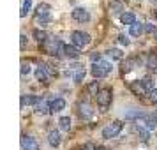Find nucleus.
<instances>
[{"label":"nucleus","instance_id":"1","mask_svg":"<svg viewBox=\"0 0 157 150\" xmlns=\"http://www.w3.org/2000/svg\"><path fill=\"white\" fill-rule=\"evenodd\" d=\"M109 71H111V64L106 62V60H99V62H95V64L92 65V69H90V72H92L94 78H104V76L109 74Z\"/></svg>","mask_w":157,"mask_h":150},{"label":"nucleus","instance_id":"2","mask_svg":"<svg viewBox=\"0 0 157 150\" xmlns=\"http://www.w3.org/2000/svg\"><path fill=\"white\" fill-rule=\"evenodd\" d=\"M71 39H72V44L76 46V48H85L90 44V36L86 34V32H81V30H74L71 34Z\"/></svg>","mask_w":157,"mask_h":150},{"label":"nucleus","instance_id":"3","mask_svg":"<svg viewBox=\"0 0 157 150\" xmlns=\"http://www.w3.org/2000/svg\"><path fill=\"white\" fill-rule=\"evenodd\" d=\"M122 127H124V124H122L120 120H115L111 122V124H108L106 127L102 129V138H106V140H111V138H115V136L120 134Z\"/></svg>","mask_w":157,"mask_h":150},{"label":"nucleus","instance_id":"4","mask_svg":"<svg viewBox=\"0 0 157 150\" xmlns=\"http://www.w3.org/2000/svg\"><path fill=\"white\" fill-rule=\"evenodd\" d=\"M41 46H43V50L46 51V53H50V55H57L58 51H62V48H64V44L60 43L58 39H46Z\"/></svg>","mask_w":157,"mask_h":150},{"label":"nucleus","instance_id":"5","mask_svg":"<svg viewBox=\"0 0 157 150\" xmlns=\"http://www.w3.org/2000/svg\"><path fill=\"white\" fill-rule=\"evenodd\" d=\"M95 99H97V104H99L101 108H108L111 104L113 94H111L109 88H101L99 92H97V95H95Z\"/></svg>","mask_w":157,"mask_h":150},{"label":"nucleus","instance_id":"6","mask_svg":"<svg viewBox=\"0 0 157 150\" xmlns=\"http://www.w3.org/2000/svg\"><path fill=\"white\" fill-rule=\"evenodd\" d=\"M50 6L48 4H39L36 9V20L41 23H46L48 20H50Z\"/></svg>","mask_w":157,"mask_h":150},{"label":"nucleus","instance_id":"7","mask_svg":"<svg viewBox=\"0 0 157 150\" xmlns=\"http://www.w3.org/2000/svg\"><path fill=\"white\" fill-rule=\"evenodd\" d=\"M21 147H23V150H39V143L36 141V138L23 134L21 136Z\"/></svg>","mask_w":157,"mask_h":150},{"label":"nucleus","instance_id":"8","mask_svg":"<svg viewBox=\"0 0 157 150\" xmlns=\"http://www.w3.org/2000/svg\"><path fill=\"white\" fill-rule=\"evenodd\" d=\"M131 90H132L134 95H138V97H145L147 94H150L148 90H147V87L143 85V81H132V83H131Z\"/></svg>","mask_w":157,"mask_h":150},{"label":"nucleus","instance_id":"9","mask_svg":"<svg viewBox=\"0 0 157 150\" xmlns=\"http://www.w3.org/2000/svg\"><path fill=\"white\" fill-rule=\"evenodd\" d=\"M72 18L76 20V21L83 23V21H88L90 20V14H88V11L83 7H76L74 11H72Z\"/></svg>","mask_w":157,"mask_h":150},{"label":"nucleus","instance_id":"10","mask_svg":"<svg viewBox=\"0 0 157 150\" xmlns=\"http://www.w3.org/2000/svg\"><path fill=\"white\" fill-rule=\"evenodd\" d=\"M79 117L83 118V120H88V118H92V115H94V110L92 106L88 104V102H79Z\"/></svg>","mask_w":157,"mask_h":150},{"label":"nucleus","instance_id":"11","mask_svg":"<svg viewBox=\"0 0 157 150\" xmlns=\"http://www.w3.org/2000/svg\"><path fill=\"white\" fill-rule=\"evenodd\" d=\"M62 53H64L65 57H69V58H78L79 57V48H76L74 44H64Z\"/></svg>","mask_w":157,"mask_h":150},{"label":"nucleus","instance_id":"12","mask_svg":"<svg viewBox=\"0 0 157 150\" xmlns=\"http://www.w3.org/2000/svg\"><path fill=\"white\" fill-rule=\"evenodd\" d=\"M65 108V101L62 97H57V99H53L50 102V111L51 113H58V111H62Z\"/></svg>","mask_w":157,"mask_h":150},{"label":"nucleus","instance_id":"13","mask_svg":"<svg viewBox=\"0 0 157 150\" xmlns=\"http://www.w3.org/2000/svg\"><path fill=\"white\" fill-rule=\"evenodd\" d=\"M138 65H140V58H138V57H132V58H127V60L124 62L122 69H124V72H129V71H132L134 67H138Z\"/></svg>","mask_w":157,"mask_h":150},{"label":"nucleus","instance_id":"14","mask_svg":"<svg viewBox=\"0 0 157 150\" xmlns=\"http://www.w3.org/2000/svg\"><path fill=\"white\" fill-rule=\"evenodd\" d=\"M143 124L147 125L148 131H152V129L157 127V117H154V115H145L143 117Z\"/></svg>","mask_w":157,"mask_h":150},{"label":"nucleus","instance_id":"15","mask_svg":"<svg viewBox=\"0 0 157 150\" xmlns=\"http://www.w3.org/2000/svg\"><path fill=\"white\" fill-rule=\"evenodd\" d=\"M48 74H50V72L46 71L44 64H41L36 69V79H37V81H46V79H48Z\"/></svg>","mask_w":157,"mask_h":150},{"label":"nucleus","instance_id":"16","mask_svg":"<svg viewBox=\"0 0 157 150\" xmlns=\"http://www.w3.org/2000/svg\"><path fill=\"white\" fill-rule=\"evenodd\" d=\"M60 140L62 138H60V133L58 131H51L50 134H48V141H50L51 147H58L60 145Z\"/></svg>","mask_w":157,"mask_h":150},{"label":"nucleus","instance_id":"17","mask_svg":"<svg viewBox=\"0 0 157 150\" xmlns=\"http://www.w3.org/2000/svg\"><path fill=\"white\" fill-rule=\"evenodd\" d=\"M120 21L124 23V25H129V27H131V25H134L136 23V18H134L132 13H122L120 14Z\"/></svg>","mask_w":157,"mask_h":150},{"label":"nucleus","instance_id":"18","mask_svg":"<svg viewBox=\"0 0 157 150\" xmlns=\"http://www.w3.org/2000/svg\"><path fill=\"white\" fill-rule=\"evenodd\" d=\"M143 32H145V25H143V23H138V21H136L134 25H131V36L140 37Z\"/></svg>","mask_w":157,"mask_h":150},{"label":"nucleus","instance_id":"19","mask_svg":"<svg viewBox=\"0 0 157 150\" xmlns=\"http://www.w3.org/2000/svg\"><path fill=\"white\" fill-rule=\"evenodd\" d=\"M71 76L76 83H79V81H83V78H85V69H83L81 65H76V71L72 72Z\"/></svg>","mask_w":157,"mask_h":150},{"label":"nucleus","instance_id":"20","mask_svg":"<svg viewBox=\"0 0 157 150\" xmlns=\"http://www.w3.org/2000/svg\"><path fill=\"white\" fill-rule=\"evenodd\" d=\"M39 101H41V99L36 97V95H23V97H21V108L27 106V104H34V106H36Z\"/></svg>","mask_w":157,"mask_h":150},{"label":"nucleus","instance_id":"21","mask_svg":"<svg viewBox=\"0 0 157 150\" xmlns=\"http://www.w3.org/2000/svg\"><path fill=\"white\" fill-rule=\"evenodd\" d=\"M48 111H50V104H46L44 101H39L36 104V113L44 115V113H48Z\"/></svg>","mask_w":157,"mask_h":150},{"label":"nucleus","instance_id":"22","mask_svg":"<svg viewBox=\"0 0 157 150\" xmlns=\"http://www.w3.org/2000/svg\"><path fill=\"white\" fill-rule=\"evenodd\" d=\"M34 37H36V41L39 44H43L44 41H46V39H48V34H46V32H44V30H34Z\"/></svg>","mask_w":157,"mask_h":150},{"label":"nucleus","instance_id":"23","mask_svg":"<svg viewBox=\"0 0 157 150\" xmlns=\"http://www.w3.org/2000/svg\"><path fill=\"white\" fill-rule=\"evenodd\" d=\"M58 125H60L62 131H69V129H71V118H69V117H62V118L58 120Z\"/></svg>","mask_w":157,"mask_h":150},{"label":"nucleus","instance_id":"24","mask_svg":"<svg viewBox=\"0 0 157 150\" xmlns=\"http://www.w3.org/2000/svg\"><path fill=\"white\" fill-rule=\"evenodd\" d=\"M147 67H148V69H155L157 67V55L150 53L148 57H147Z\"/></svg>","mask_w":157,"mask_h":150},{"label":"nucleus","instance_id":"25","mask_svg":"<svg viewBox=\"0 0 157 150\" xmlns=\"http://www.w3.org/2000/svg\"><path fill=\"white\" fill-rule=\"evenodd\" d=\"M143 117H145V115H143L140 110H136V111H127V113H125V118H127V120H134V118L140 120V118H143Z\"/></svg>","mask_w":157,"mask_h":150},{"label":"nucleus","instance_id":"26","mask_svg":"<svg viewBox=\"0 0 157 150\" xmlns=\"http://www.w3.org/2000/svg\"><path fill=\"white\" fill-rule=\"evenodd\" d=\"M32 9V0H23L21 4V16H27Z\"/></svg>","mask_w":157,"mask_h":150},{"label":"nucleus","instance_id":"27","mask_svg":"<svg viewBox=\"0 0 157 150\" xmlns=\"http://www.w3.org/2000/svg\"><path fill=\"white\" fill-rule=\"evenodd\" d=\"M108 55H109L111 58H115V60H122V57H124V55H122V51L117 50V48H111V50L108 51Z\"/></svg>","mask_w":157,"mask_h":150},{"label":"nucleus","instance_id":"28","mask_svg":"<svg viewBox=\"0 0 157 150\" xmlns=\"http://www.w3.org/2000/svg\"><path fill=\"white\" fill-rule=\"evenodd\" d=\"M88 88V92H90V95H97V92H99L101 88H99V85H97V81H92L90 85L86 87Z\"/></svg>","mask_w":157,"mask_h":150},{"label":"nucleus","instance_id":"29","mask_svg":"<svg viewBox=\"0 0 157 150\" xmlns=\"http://www.w3.org/2000/svg\"><path fill=\"white\" fill-rule=\"evenodd\" d=\"M136 131H138V136H140L141 141H147L148 140V131H145L143 127H136Z\"/></svg>","mask_w":157,"mask_h":150},{"label":"nucleus","instance_id":"30","mask_svg":"<svg viewBox=\"0 0 157 150\" xmlns=\"http://www.w3.org/2000/svg\"><path fill=\"white\" fill-rule=\"evenodd\" d=\"M29 72H30V62L21 60V74L25 76V74H29Z\"/></svg>","mask_w":157,"mask_h":150},{"label":"nucleus","instance_id":"31","mask_svg":"<svg viewBox=\"0 0 157 150\" xmlns=\"http://www.w3.org/2000/svg\"><path fill=\"white\" fill-rule=\"evenodd\" d=\"M141 81H143V85L147 87V90H148V92L154 90V87H152V79H150V78H145V79H141Z\"/></svg>","mask_w":157,"mask_h":150},{"label":"nucleus","instance_id":"32","mask_svg":"<svg viewBox=\"0 0 157 150\" xmlns=\"http://www.w3.org/2000/svg\"><path fill=\"white\" fill-rule=\"evenodd\" d=\"M145 32H148V34H154V32H155V25H152V23H147V25H145Z\"/></svg>","mask_w":157,"mask_h":150},{"label":"nucleus","instance_id":"33","mask_svg":"<svg viewBox=\"0 0 157 150\" xmlns=\"http://www.w3.org/2000/svg\"><path fill=\"white\" fill-rule=\"evenodd\" d=\"M150 99H152V102H155L157 104V88H154V90L150 92Z\"/></svg>","mask_w":157,"mask_h":150},{"label":"nucleus","instance_id":"34","mask_svg":"<svg viewBox=\"0 0 157 150\" xmlns=\"http://www.w3.org/2000/svg\"><path fill=\"white\" fill-rule=\"evenodd\" d=\"M83 150H97V147H95L94 143H85V145H83Z\"/></svg>","mask_w":157,"mask_h":150},{"label":"nucleus","instance_id":"35","mask_svg":"<svg viewBox=\"0 0 157 150\" xmlns=\"http://www.w3.org/2000/svg\"><path fill=\"white\" fill-rule=\"evenodd\" d=\"M20 39H21V41H20V46H21V50H23V48H25V44H27V36H25V34H21V36H20Z\"/></svg>","mask_w":157,"mask_h":150},{"label":"nucleus","instance_id":"36","mask_svg":"<svg viewBox=\"0 0 157 150\" xmlns=\"http://www.w3.org/2000/svg\"><path fill=\"white\" fill-rule=\"evenodd\" d=\"M118 41H120V44H125V46L129 44V39L125 36H120V37H118Z\"/></svg>","mask_w":157,"mask_h":150},{"label":"nucleus","instance_id":"37","mask_svg":"<svg viewBox=\"0 0 157 150\" xmlns=\"http://www.w3.org/2000/svg\"><path fill=\"white\" fill-rule=\"evenodd\" d=\"M97 150H108V148H106V147H99Z\"/></svg>","mask_w":157,"mask_h":150},{"label":"nucleus","instance_id":"38","mask_svg":"<svg viewBox=\"0 0 157 150\" xmlns=\"http://www.w3.org/2000/svg\"><path fill=\"white\" fill-rule=\"evenodd\" d=\"M152 2H157V0H152Z\"/></svg>","mask_w":157,"mask_h":150}]
</instances>
